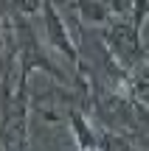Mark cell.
<instances>
[{
    "mask_svg": "<svg viewBox=\"0 0 149 151\" xmlns=\"http://www.w3.org/2000/svg\"><path fill=\"white\" fill-rule=\"evenodd\" d=\"M28 81L20 78L17 59L9 48L0 65V148L28 151Z\"/></svg>",
    "mask_w": 149,
    "mask_h": 151,
    "instance_id": "obj_1",
    "label": "cell"
},
{
    "mask_svg": "<svg viewBox=\"0 0 149 151\" xmlns=\"http://www.w3.org/2000/svg\"><path fill=\"white\" fill-rule=\"evenodd\" d=\"M101 45L113 56V62L127 73H132L135 67H141L149 59L144 42H141V28H135L132 20H127V17H113L101 28Z\"/></svg>",
    "mask_w": 149,
    "mask_h": 151,
    "instance_id": "obj_2",
    "label": "cell"
},
{
    "mask_svg": "<svg viewBox=\"0 0 149 151\" xmlns=\"http://www.w3.org/2000/svg\"><path fill=\"white\" fill-rule=\"evenodd\" d=\"M39 17H42L45 42L51 45V50H56L59 56H65V62H71V67L76 70V76H84V78H87L90 70L84 67V62H82L79 39L71 34V28H68V22L62 20V14H59V9H56L54 0H42V11H39Z\"/></svg>",
    "mask_w": 149,
    "mask_h": 151,
    "instance_id": "obj_3",
    "label": "cell"
},
{
    "mask_svg": "<svg viewBox=\"0 0 149 151\" xmlns=\"http://www.w3.org/2000/svg\"><path fill=\"white\" fill-rule=\"evenodd\" d=\"M68 123H71L73 140L79 151H99V123L90 120V112L82 106L68 109Z\"/></svg>",
    "mask_w": 149,
    "mask_h": 151,
    "instance_id": "obj_4",
    "label": "cell"
},
{
    "mask_svg": "<svg viewBox=\"0 0 149 151\" xmlns=\"http://www.w3.org/2000/svg\"><path fill=\"white\" fill-rule=\"evenodd\" d=\"M73 9L84 25H96V28H104L116 17L107 0H73Z\"/></svg>",
    "mask_w": 149,
    "mask_h": 151,
    "instance_id": "obj_5",
    "label": "cell"
},
{
    "mask_svg": "<svg viewBox=\"0 0 149 151\" xmlns=\"http://www.w3.org/2000/svg\"><path fill=\"white\" fill-rule=\"evenodd\" d=\"M129 140L141 151H149V104L135 101V132Z\"/></svg>",
    "mask_w": 149,
    "mask_h": 151,
    "instance_id": "obj_6",
    "label": "cell"
},
{
    "mask_svg": "<svg viewBox=\"0 0 149 151\" xmlns=\"http://www.w3.org/2000/svg\"><path fill=\"white\" fill-rule=\"evenodd\" d=\"M99 151H141L129 137L118 134V132L110 129H101L99 126Z\"/></svg>",
    "mask_w": 149,
    "mask_h": 151,
    "instance_id": "obj_7",
    "label": "cell"
},
{
    "mask_svg": "<svg viewBox=\"0 0 149 151\" xmlns=\"http://www.w3.org/2000/svg\"><path fill=\"white\" fill-rule=\"evenodd\" d=\"M110 3V9H113V14L116 17H132V6H135V0H107Z\"/></svg>",
    "mask_w": 149,
    "mask_h": 151,
    "instance_id": "obj_8",
    "label": "cell"
},
{
    "mask_svg": "<svg viewBox=\"0 0 149 151\" xmlns=\"http://www.w3.org/2000/svg\"><path fill=\"white\" fill-rule=\"evenodd\" d=\"M3 53H6V31H3V17H0V62H3Z\"/></svg>",
    "mask_w": 149,
    "mask_h": 151,
    "instance_id": "obj_9",
    "label": "cell"
}]
</instances>
